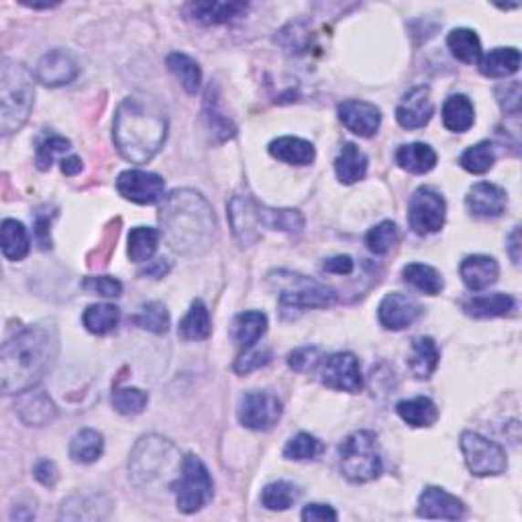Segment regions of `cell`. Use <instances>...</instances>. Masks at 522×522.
I'll return each mask as SVG.
<instances>
[{
  "mask_svg": "<svg viewBox=\"0 0 522 522\" xmlns=\"http://www.w3.org/2000/svg\"><path fill=\"white\" fill-rule=\"evenodd\" d=\"M368 155H365L355 143H345L335 160V172L339 182L343 184H355L368 173Z\"/></svg>",
  "mask_w": 522,
  "mask_h": 522,
  "instance_id": "obj_28",
  "label": "cell"
},
{
  "mask_svg": "<svg viewBox=\"0 0 522 522\" xmlns=\"http://www.w3.org/2000/svg\"><path fill=\"white\" fill-rule=\"evenodd\" d=\"M82 168H84V163L80 158H78V155H69V158L62 160V172L66 173V176H78V173L82 172Z\"/></svg>",
  "mask_w": 522,
  "mask_h": 522,
  "instance_id": "obj_59",
  "label": "cell"
},
{
  "mask_svg": "<svg viewBox=\"0 0 522 522\" xmlns=\"http://www.w3.org/2000/svg\"><path fill=\"white\" fill-rule=\"evenodd\" d=\"M269 361H272V351L254 350V347H251V350H247L237 361H235V371H237L239 376H247V373L264 368Z\"/></svg>",
  "mask_w": 522,
  "mask_h": 522,
  "instance_id": "obj_52",
  "label": "cell"
},
{
  "mask_svg": "<svg viewBox=\"0 0 522 522\" xmlns=\"http://www.w3.org/2000/svg\"><path fill=\"white\" fill-rule=\"evenodd\" d=\"M110 402L119 414L135 416L145 411L147 402H150V394L139 388H117L112 392Z\"/></svg>",
  "mask_w": 522,
  "mask_h": 522,
  "instance_id": "obj_45",
  "label": "cell"
},
{
  "mask_svg": "<svg viewBox=\"0 0 522 522\" xmlns=\"http://www.w3.org/2000/svg\"><path fill=\"white\" fill-rule=\"evenodd\" d=\"M269 155L274 160L284 162L288 165H310L317 158V150L310 141H304L300 137H277L267 147Z\"/></svg>",
  "mask_w": 522,
  "mask_h": 522,
  "instance_id": "obj_23",
  "label": "cell"
},
{
  "mask_svg": "<svg viewBox=\"0 0 522 522\" xmlns=\"http://www.w3.org/2000/svg\"><path fill=\"white\" fill-rule=\"evenodd\" d=\"M496 97H498V102H500V107L504 112H508V115H518L520 102H522L518 80L500 84L498 89H496Z\"/></svg>",
  "mask_w": 522,
  "mask_h": 522,
  "instance_id": "obj_53",
  "label": "cell"
},
{
  "mask_svg": "<svg viewBox=\"0 0 522 522\" xmlns=\"http://www.w3.org/2000/svg\"><path fill=\"white\" fill-rule=\"evenodd\" d=\"M320 363V350L318 347H298L288 355V365L290 370L298 371V373H307L312 371Z\"/></svg>",
  "mask_w": 522,
  "mask_h": 522,
  "instance_id": "obj_51",
  "label": "cell"
},
{
  "mask_svg": "<svg viewBox=\"0 0 522 522\" xmlns=\"http://www.w3.org/2000/svg\"><path fill=\"white\" fill-rule=\"evenodd\" d=\"M325 443L317 439L315 434L310 433H298L286 443L284 447V457L290 461H310L317 459L318 455H323Z\"/></svg>",
  "mask_w": 522,
  "mask_h": 522,
  "instance_id": "obj_43",
  "label": "cell"
},
{
  "mask_svg": "<svg viewBox=\"0 0 522 522\" xmlns=\"http://www.w3.org/2000/svg\"><path fill=\"white\" fill-rule=\"evenodd\" d=\"M267 286L282 302V307L288 308H329L337 300V294L327 284L312 280L308 276H302L290 269H274L267 274Z\"/></svg>",
  "mask_w": 522,
  "mask_h": 522,
  "instance_id": "obj_7",
  "label": "cell"
},
{
  "mask_svg": "<svg viewBox=\"0 0 522 522\" xmlns=\"http://www.w3.org/2000/svg\"><path fill=\"white\" fill-rule=\"evenodd\" d=\"M229 221L241 245H254L261 239V227L298 237L304 231V216L296 208H272L254 196H235L229 203Z\"/></svg>",
  "mask_w": 522,
  "mask_h": 522,
  "instance_id": "obj_4",
  "label": "cell"
},
{
  "mask_svg": "<svg viewBox=\"0 0 522 522\" xmlns=\"http://www.w3.org/2000/svg\"><path fill=\"white\" fill-rule=\"evenodd\" d=\"M475 123L474 102L465 94H454L443 104V125L454 133H467Z\"/></svg>",
  "mask_w": 522,
  "mask_h": 522,
  "instance_id": "obj_29",
  "label": "cell"
},
{
  "mask_svg": "<svg viewBox=\"0 0 522 522\" xmlns=\"http://www.w3.org/2000/svg\"><path fill=\"white\" fill-rule=\"evenodd\" d=\"M496 151L490 141H480L469 147L459 158V165L469 173H485L494 168Z\"/></svg>",
  "mask_w": 522,
  "mask_h": 522,
  "instance_id": "obj_44",
  "label": "cell"
},
{
  "mask_svg": "<svg viewBox=\"0 0 522 522\" xmlns=\"http://www.w3.org/2000/svg\"><path fill=\"white\" fill-rule=\"evenodd\" d=\"M168 137V115L147 94H133L119 104L112 120V139L119 153L130 163L151 162Z\"/></svg>",
  "mask_w": 522,
  "mask_h": 522,
  "instance_id": "obj_2",
  "label": "cell"
},
{
  "mask_svg": "<svg viewBox=\"0 0 522 522\" xmlns=\"http://www.w3.org/2000/svg\"><path fill=\"white\" fill-rule=\"evenodd\" d=\"M35 102L33 74L15 59L0 66V130L8 137L27 123Z\"/></svg>",
  "mask_w": 522,
  "mask_h": 522,
  "instance_id": "obj_6",
  "label": "cell"
},
{
  "mask_svg": "<svg viewBox=\"0 0 522 522\" xmlns=\"http://www.w3.org/2000/svg\"><path fill=\"white\" fill-rule=\"evenodd\" d=\"M396 163L411 173H429L437 165V151L426 143H408L396 151Z\"/></svg>",
  "mask_w": 522,
  "mask_h": 522,
  "instance_id": "obj_33",
  "label": "cell"
},
{
  "mask_svg": "<svg viewBox=\"0 0 522 522\" xmlns=\"http://www.w3.org/2000/svg\"><path fill=\"white\" fill-rule=\"evenodd\" d=\"M419 517L423 518H441V520H459L465 517V504L457 496L447 490L429 485L419 496Z\"/></svg>",
  "mask_w": 522,
  "mask_h": 522,
  "instance_id": "obj_20",
  "label": "cell"
},
{
  "mask_svg": "<svg viewBox=\"0 0 522 522\" xmlns=\"http://www.w3.org/2000/svg\"><path fill=\"white\" fill-rule=\"evenodd\" d=\"M461 451L469 472L477 477L500 475L508 469V457L498 443L485 439L484 434L465 431L461 433Z\"/></svg>",
  "mask_w": 522,
  "mask_h": 522,
  "instance_id": "obj_10",
  "label": "cell"
},
{
  "mask_svg": "<svg viewBox=\"0 0 522 522\" xmlns=\"http://www.w3.org/2000/svg\"><path fill=\"white\" fill-rule=\"evenodd\" d=\"M104 451V437L102 433L94 429H82L74 434L72 443H69V457L76 464H94L102 457Z\"/></svg>",
  "mask_w": 522,
  "mask_h": 522,
  "instance_id": "obj_34",
  "label": "cell"
},
{
  "mask_svg": "<svg viewBox=\"0 0 522 522\" xmlns=\"http://www.w3.org/2000/svg\"><path fill=\"white\" fill-rule=\"evenodd\" d=\"M211 315H208V308L203 300H194L190 304V310L186 312V317L180 320V337L184 341H203L208 335H211Z\"/></svg>",
  "mask_w": 522,
  "mask_h": 522,
  "instance_id": "obj_35",
  "label": "cell"
},
{
  "mask_svg": "<svg viewBox=\"0 0 522 522\" xmlns=\"http://www.w3.org/2000/svg\"><path fill=\"white\" fill-rule=\"evenodd\" d=\"M247 11L243 3H193L186 6L188 19L200 25H223L237 19Z\"/></svg>",
  "mask_w": 522,
  "mask_h": 522,
  "instance_id": "obj_24",
  "label": "cell"
},
{
  "mask_svg": "<svg viewBox=\"0 0 522 522\" xmlns=\"http://www.w3.org/2000/svg\"><path fill=\"white\" fill-rule=\"evenodd\" d=\"M402 277L406 284H411L412 288L421 290L423 294L437 296L445 288V282H443V276L437 269L426 266V264H408L402 269Z\"/></svg>",
  "mask_w": 522,
  "mask_h": 522,
  "instance_id": "obj_37",
  "label": "cell"
},
{
  "mask_svg": "<svg viewBox=\"0 0 522 522\" xmlns=\"http://www.w3.org/2000/svg\"><path fill=\"white\" fill-rule=\"evenodd\" d=\"M320 381L330 390L358 394L363 388L360 360L350 351L330 355V358L323 361V368H320Z\"/></svg>",
  "mask_w": 522,
  "mask_h": 522,
  "instance_id": "obj_13",
  "label": "cell"
},
{
  "mask_svg": "<svg viewBox=\"0 0 522 522\" xmlns=\"http://www.w3.org/2000/svg\"><path fill=\"white\" fill-rule=\"evenodd\" d=\"M447 203L434 188H419L408 203V224L411 229L424 237V235L439 233L445 227Z\"/></svg>",
  "mask_w": 522,
  "mask_h": 522,
  "instance_id": "obj_11",
  "label": "cell"
},
{
  "mask_svg": "<svg viewBox=\"0 0 522 522\" xmlns=\"http://www.w3.org/2000/svg\"><path fill=\"white\" fill-rule=\"evenodd\" d=\"M423 315V307L412 296L402 292H390L381 298L378 307V318L388 330H402L411 327Z\"/></svg>",
  "mask_w": 522,
  "mask_h": 522,
  "instance_id": "obj_16",
  "label": "cell"
},
{
  "mask_svg": "<svg viewBox=\"0 0 522 522\" xmlns=\"http://www.w3.org/2000/svg\"><path fill=\"white\" fill-rule=\"evenodd\" d=\"M216 97L213 94V89L208 90L206 94V104H204V117H206V123L208 129H213L214 135H219L221 141H227V139H233L235 133H237V129L231 125L229 119H224L219 110H216Z\"/></svg>",
  "mask_w": 522,
  "mask_h": 522,
  "instance_id": "obj_48",
  "label": "cell"
},
{
  "mask_svg": "<svg viewBox=\"0 0 522 522\" xmlns=\"http://www.w3.org/2000/svg\"><path fill=\"white\" fill-rule=\"evenodd\" d=\"M517 302L510 294H488V296H474L464 302L465 315L474 318H494V317H506L515 310Z\"/></svg>",
  "mask_w": 522,
  "mask_h": 522,
  "instance_id": "obj_26",
  "label": "cell"
},
{
  "mask_svg": "<svg viewBox=\"0 0 522 522\" xmlns=\"http://www.w3.org/2000/svg\"><path fill=\"white\" fill-rule=\"evenodd\" d=\"M267 330V317L259 310H247L241 312L233 318L231 325V337L237 341L243 350H251Z\"/></svg>",
  "mask_w": 522,
  "mask_h": 522,
  "instance_id": "obj_25",
  "label": "cell"
},
{
  "mask_svg": "<svg viewBox=\"0 0 522 522\" xmlns=\"http://www.w3.org/2000/svg\"><path fill=\"white\" fill-rule=\"evenodd\" d=\"M447 46L459 62L475 64L482 57V41L474 29L459 27L447 35Z\"/></svg>",
  "mask_w": 522,
  "mask_h": 522,
  "instance_id": "obj_36",
  "label": "cell"
},
{
  "mask_svg": "<svg viewBox=\"0 0 522 522\" xmlns=\"http://www.w3.org/2000/svg\"><path fill=\"white\" fill-rule=\"evenodd\" d=\"M434 104L431 99L429 86H416L411 92H406L396 109V120L402 129H423L429 125L433 119Z\"/></svg>",
  "mask_w": 522,
  "mask_h": 522,
  "instance_id": "obj_18",
  "label": "cell"
},
{
  "mask_svg": "<svg viewBox=\"0 0 522 522\" xmlns=\"http://www.w3.org/2000/svg\"><path fill=\"white\" fill-rule=\"evenodd\" d=\"M520 68V51L517 47H496L480 57V72L485 78H508Z\"/></svg>",
  "mask_w": 522,
  "mask_h": 522,
  "instance_id": "obj_32",
  "label": "cell"
},
{
  "mask_svg": "<svg viewBox=\"0 0 522 522\" xmlns=\"http://www.w3.org/2000/svg\"><path fill=\"white\" fill-rule=\"evenodd\" d=\"M59 353V333L54 320L21 329L0 351V388L5 396L25 394L41 384Z\"/></svg>",
  "mask_w": 522,
  "mask_h": 522,
  "instance_id": "obj_1",
  "label": "cell"
},
{
  "mask_svg": "<svg viewBox=\"0 0 522 522\" xmlns=\"http://www.w3.org/2000/svg\"><path fill=\"white\" fill-rule=\"evenodd\" d=\"M398 227L392 221H381L376 227L370 229L365 235V245L376 256H386L392 251V247L398 243Z\"/></svg>",
  "mask_w": 522,
  "mask_h": 522,
  "instance_id": "obj_46",
  "label": "cell"
},
{
  "mask_svg": "<svg viewBox=\"0 0 522 522\" xmlns=\"http://www.w3.org/2000/svg\"><path fill=\"white\" fill-rule=\"evenodd\" d=\"M33 475H35V480H37L41 485H46V488H54V485L59 480V469H57V465L54 464V461L43 459V461H39L37 465H35Z\"/></svg>",
  "mask_w": 522,
  "mask_h": 522,
  "instance_id": "obj_54",
  "label": "cell"
},
{
  "mask_svg": "<svg viewBox=\"0 0 522 522\" xmlns=\"http://www.w3.org/2000/svg\"><path fill=\"white\" fill-rule=\"evenodd\" d=\"M341 472L353 484H368L381 474V457L378 434L371 431H355L339 447Z\"/></svg>",
  "mask_w": 522,
  "mask_h": 522,
  "instance_id": "obj_8",
  "label": "cell"
},
{
  "mask_svg": "<svg viewBox=\"0 0 522 522\" xmlns=\"http://www.w3.org/2000/svg\"><path fill=\"white\" fill-rule=\"evenodd\" d=\"M69 150V141L66 137H59V135H51L47 137L46 141H41L37 147V155H35V163H37V168L41 172H46L51 168V163H54L56 155L59 153H66Z\"/></svg>",
  "mask_w": 522,
  "mask_h": 522,
  "instance_id": "obj_49",
  "label": "cell"
},
{
  "mask_svg": "<svg viewBox=\"0 0 522 522\" xmlns=\"http://www.w3.org/2000/svg\"><path fill=\"white\" fill-rule=\"evenodd\" d=\"M82 288L90 294L104 296V298H119L123 294V284L110 276L86 277V280H82Z\"/></svg>",
  "mask_w": 522,
  "mask_h": 522,
  "instance_id": "obj_50",
  "label": "cell"
},
{
  "mask_svg": "<svg viewBox=\"0 0 522 522\" xmlns=\"http://www.w3.org/2000/svg\"><path fill=\"white\" fill-rule=\"evenodd\" d=\"M182 461L178 447L170 439L145 434L130 451L129 475L137 488L150 490L155 485H165L170 490L182 472Z\"/></svg>",
  "mask_w": 522,
  "mask_h": 522,
  "instance_id": "obj_5",
  "label": "cell"
},
{
  "mask_svg": "<svg viewBox=\"0 0 522 522\" xmlns=\"http://www.w3.org/2000/svg\"><path fill=\"white\" fill-rule=\"evenodd\" d=\"M117 190L129 203L155 204L165 198V182L158 173L127 170L117 178Z\"/></svg>",
  "mask_w": 522,
  "mask_h": 522,
  "instance_id": "obj_14",
  "label": "cell"
},
{
  "mask_svg": "<svg viewBox=\"0 0 522 522\" xmlns=\"http://www.w3.org/2000/svg\"><path fill=\"white\" fill-rule=\"evenodd\" d=\"M461 280L472 292H482L496 284L500 276L498 261L488 256H469L459 266Z\"/></svg>",
  "mask_w": 522,
  "mask_h": 522,
  "instance_id": "obj_21",
  "label": "cell"
},
{
  "mask_svg": "<svg viewBox=\"0 0 522 522\" xmlns=\"http://www.w3.org/2000/svg\"><path fill=\"white\" fill-rule=\"evenodd\" d=\"M0 247H3V256L11 261H21L27 257L31 241L29 233L21 221L15 219L3 221V227H0Z\"/></svg>",
  "mask_w": 522,
  "mask_h": 522,
  "instance_id": "obj_30",
  "label": "cell"
},
{
  "mask_svg": "<svg viewBox=\"0 0 522 522\" xmlns=\"http://www.w3.org/2000/svg\"><path fill=\"white\" fill-rule=\"evenodd\" d=\"M396 412L406 424L414 426V429H424V426H433L439 419V408L431 398L419 396L412 400H402L396 404Z\"/></svg>",
  "mask_w": 522,
  "mask_h": 522,
  "instance_id": "obj_31",
  "label": "cell"
},
{
  "mask_svg": "<svg viewBox=\"0 0 522 522\" xmlns=\"http://www.w3.org/2000/svg\"><path fill=\"white\" fill-rule=\"evenodd\" d=\"M16 414L19 419L29 426H43L49 424L57 416V408L46 392L29 390L21 394L19 404H16Z\"/></svg>",
  "mask_w": 522,
  "mask_h": 522,
  "instance_id": "obj_22",
  "label": "cell"
},
{
  "mask_svg": "<svg viewBox=\"0 0 522 522\" xmlns=\"http://www.w3.org/2000/svg\"><path fill=\"white\" fill-rule=\"evenodd\" d=\"M441 360L439 347L434 343V339L431 337H416L412 341L411 355H408V365H411V371L419 380H429L434 370H437Z\"/></svg>",
  "mask_w": 522,
  "mask_h": 522,
  "instance_id": "obj_27",
  "label": "cell"
},
{
  "mask_svg": "<svg viewBox=\"0 0 522 522\" xmlns=\"http://www.w3.org/2000/svg\"><path fill=\"white\" fill-rule=\"evenodd\" d=\"M78 74H80V64L76 57L66 49H51L39 59L37 68H35V78L43 86L49 89H57V86H66L74 82Z\"/></svg>",
  "mask_w": 522,
  "mask_h": 522,
  "instance_id": "obj_15",
  "label": "cell"
},
{
  "mask_svg": "<svg viewBox=\"0 0 522 522\" xmlns=\"http://www.w3.org/2000/svg\"><path fill=\"white\" fill-rule=\"evenodd\" d=\"M298 488H296L294 484L290 482H272L267 484L264 490H261V504L267 510H274V512H282V510H288L290 506H294V502L298 500Z\"/></svg>",
  "mask_w": 522,
  "mask_h": 522,
  "instance_id": "obj_42",
  "label": "cell"
},
{
  "mask_svg": "<svg viewBox=\"0 0 522 522\" xmlns=\"http://www.w3.org/2000/svg\"><path fill=\"white\" fill-rule=\"evenodd\" d=\"M465 206L469 214L475 216V219H498L508 206L506 190L490 184V182H480V184L469 188Z\"/></svg>",
  "mask_w": 522,
  "mask_h": 522,
  "instance_id": "obj_17",
  "label": "cell"
},
{
  "mask_svg": "<svg viewBox=\"0 0 522 522\" xmlns=\"http://www.w3.org/2000/svg\"><path fill=\"white\" fill-rule=\"evenodd\" d=\"M160 245V231H155L151 227H135L129 233V247L127 254L130 261L135 264H145L150 261Z\"/></svg>",
  "mask_w": 522,
  "mask_h": 522,
  "instance_id": "obj_39",
  "label": "cell"
},
{
  "mask_svg": "<svg viewBox=\"0 0 522 522\" xmlns=\"http://www.w3.org/2000/svg\"><path fill=\"white\" fill-rule=\"evenodd\" d=\"M162 235L180 256H203L211 249L216 233L213 206L190 188L173 190L160 208Z\"/></svg>",
  "mask_w": 522,
  "mask_h": 522,
  "instance_id": "obj_3",
  "label": "cell"
},
{
  "mask_svg": "<svg viewBox=\"0 0 522 522\" xmlns=\"http://www.w3.org/2000/svg\"><path fill=\"white\" fill-rule=\"evenodd\" d=\"M120 310L115 304H92L84 310L82 323L92 335H109L119 327Z\"/></svg>",
  "mask_w": 522,
  "mask_h": 522,
  "instance_id": "obj_38",
  "label": "cell"
},
{
  "mask_svg": "<svg viewBox=\"0 0 522 522\" xmlns=\"http://www.w3.org/2000/svg\"><path fill=\"white\" fill-rule=\"evenodd\" d=\"M339 517L337 512L327 506V504H308V506H304L302 510V520L304 522H335Z\"/></svg>",
  "mask_w": 522,
  "mask_h": 522,
  "instance_id": "obj_55",
  "label": "cell"
},
{
  "mask_svg": "<svg viewBox=\"0 0 522 522\" xmlns=\"http://www.w3.org/2000/svg\"><path fill=\"white\" fill-rule=\"evenodd\" d=\"M355 269V261L350 256H335L325 259L323 272L335 274V276H351Z\"/></svg>",
  "mask_w": 522,
  "mask_h": 522,
  "instance_id": "obj_56",
  "label": "cell"
},
{
  "mask_svg": "<svg viewBox=\"0 0 522 522\" xmlns=\"http://www.w3.org/2000/svg\"><path fill=\"white\" fill-rule=\"evenodd\" d=\"M170 490L176 494L178 510L184 515H194L200 508H204L213 500L214 484L203 459L188 454L182 461V472Z\"/></svg>",
  "mask_w": 522,
  "mask_h": 522,
  "instance_id": "obj_9",
  "label": "cell"
},
{
  "mask_svg": "<svg viewBox=\"0 0 522 522\" xmlns=\"http://www.w3.org/2000/svg\"><path fill=\"white\" fill-rule=\"evenodd\" d=\"M168 68L170 72L178 78L182 89L188 94H196L200 89V82H203V72H200V66L194 62L193 57L186 54H180V51H173L168 56Z\"/></svg>",
  "mask_w": 522,
  "mask_h": 522,
  "instance_id": "obj_40",
  "label": "cell"
},
{
  "mask_svg": "<svg viewBox=\"0 0 522 522\" xmlns=\"http://www.w3.org/2000/svg\"><path fill=\"white\" fill-rule=\"evenodd\" d=\"M506 249H508L510 259L515 261V266H518L520 264V227L518 224L506 237Z\"/></svg>",
  "mask_w": 522,
  "mask_h": 522,
  "instance_id": "obj_58",
  "label": "cell"
},
{
  "mask_svg": "<svg viewBox=\"0 0 522 522\" xmlns=\"http://www.w3.org/2000/svg\"><path fill=\"white\" fill-rule=\"evenodd\" d=\"M239 423L251 431H269L282 419V402L272 392L251 390L239 400Z\"/></svg>",
  "mask_w": 522,
  "mask_h": 522,
  "instance_id": "obj_12",
  "label": "cell"
},
{
  "mask_svg": "<svg viewBox=\"0 0 522 522\" xmlns=\"http://www.w3.org/2000/svg\"><path fill=\"white\" fill-rule=\"evenodd\" d=\"M130 320H133L139 329L150 330V333L153 335H165L170 329V312L168 308H165V304L158 300L143 304L137 315Z\"/></svg>",
  "mask_w": 522,
  "mask_h": 522,
  "instance_id": "obj_41",
  "label": "cell"
},
{
  "mask_svg": "<svg viewBox=\"0 0 522 522\" xmlns=\"http://www.w3.org/2000/svg\"><path fill=\"white\" fill-rule=\"evenodd\" d=\"M49 216L39 214L37 221H35V239H37V245L41 249H51V237H49Z\"/></svg>",
  "mask_w": 522,
  "mask_h": 522,
  "instance_id": "obj_57",
  "label": "cell"
},
{
  "mask_svg": "<svg viewBox=\"0 0 522 522\" xmlns=\"http://www.w3.org/2000/svg\"><path fill=\"white\" fill-rule=\"evenodd\" d=\"M86 510H92L99 518L107 517V510H100V500L90 498V496H74V498L64 500L62 512H59V518L68 520H89L90 515Z\"/></svg>",
  "mask_w": 522,
  "mask_h": 522,
  "instance_id": "obj_47",
  "label": "cell"
},
{
  "mask_svg": "<svg viewBox=\"0 0 522 522\" xmlns=\"http://www.w3.org/2000/svg\"><path fill=\"white\" fill-rule=\"evenodd\" d=\"M168 269H170V264H165V259H158V261H153V264L150 267H145L141 276H153V277H163L165 274H168Z\"/></svg>",
  "mask_w": 522,
  "mask_h": 522,
  "instance_id": "obj_60",
  "label": "cell"
},
{
  "mask_svg": "<svg viewBox=\"0 0 522 522\" xmlns=\"http://www.w3.org/2000/svg\"><path fill=\"white\" fill-rule=\"evenodd\" d=\"M341 123L351 130L353 135L371 137L378 133L381 125V110L376 104L365 100H343L337 107Z\"/></svg>",
  "mask_w": 522,
  "mask_h": 522,
  "instance_id": "obj_19",
  "label": "cell"
}]
</instances>
